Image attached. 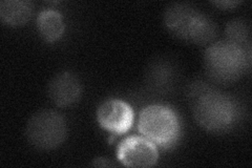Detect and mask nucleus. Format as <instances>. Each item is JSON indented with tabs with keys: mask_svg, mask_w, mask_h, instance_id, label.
<instances>
[{
	"mask_svg": "<svg viewBox=\"0 0 252 168\" xmlns=\"http://www.w3.org/2000/svg\"><path fill=\"white\" fill-rule=\"evenodd\" d=\"M37 28L46 42H55L64 33V21L62 15L54 10H44L37 17Z\"/></svg>",
	"mask_w": 252,
	"mask_h": 168,
	"instance_id": "1a4fd4ad",
	"label": "nucleus"
},
{
	"mask_svg": "<svg viewBox=\"0 0 252 168\" xmlns=\"http://www.w3.org/2000/svg\"><path fill=\"white\" fill-rule=\"evenodd\" d=\"M81 83L76 75L62 71L55 76L49 85L51 100L59 107L73 105L81 96Z\"/></svg>",
	"mask_w": 252,
	"mask_h": 168,
	"instance_id": "6e6552de",
	"label": "nucleus"
},
{
	"mask_svg": "<svg viewBox=\"0 0 252 168\" xmlns=\"http://www.w3.org/2000/svg\"><path fill=\"white\" fill-rule=\"evenodd\" d=\"M226 37L227 41L245 47L249 45L250 39V30L246 25L245 21L243 20H232L226 26Z\"/></svg>",
	"mask_w": 252,
	"mask_h": 168,
	"instance_id": "9b49d317",
	"label": "nucleus"
},
{
	"mask_svg": "<svg viewBox=\"0 0 252 168\" xmlns=\"http://www.w3.org/2000/svg\"><path fill=\"white\" fill-rule=\"evenodd\" d=\"M205 69L219 83H232L250 66V51L227 40L211 44L204 56Z\"/></svg>",
	"mask_w": 252,
	"mask_h": 168,
	"instance_id": "f03ea898",
	"label": "nucleus"
},
{
	"mask_svg": "<svg viewBox=\"0 0 252 168\" xmlns=\"http://www.w3.org/2000/svg\"><path fill=\"white\" fill-rule=\"evenodd\" d=\"M119 161L127 167H152L158 161L155 144L145 137L130 135L125 138L117 148Z\"/></svg>",
	"mask_w": 252,
	"mask_h": 168,
	"instance_id": "423d86ee",
	"label": "nucleus"
},
{
	"mask_svg": "<svg viewBox=\"0 0 252 168\" xmlns=\"http://www.w3.org/2000/svg\"><path fill=\"white\" fill-rule=\"evenodd\" d=\"M133 110L119 99H109L101 104L97 111L99 124L104 130L117 134L128 132L133 123Z\"/></svg>",
	"mask_w": 252,
	"mask_h": 168,
	"instance_id": "0eeeda50",
	"label": "nucleus"
},
{
	"mask_svg": "<svg viewBox=\"0 0 252 168\" xmlns=\"http://www.w3.org/2000/svg\"><path fill=\"white\" fill-rule=\"evenodd\" d=\"M26 134L34 147L40 150H52L65 141L67 125L57 111L44 109L37 111L29 120Z\"/></svg>",
	"mask_w": 252,
	"mask_h": 168,
	"instance_id": "39448f33",
	"label": "nucleus"
},
{
	"mask_svg": "<svg viewBox=\"0 0 252 168\" xmlns=\"http://www.w3.org/2000/svg\"><path fill=\"white\" fill-rule=\"evenodd\" d=\"M194 118L203 129L209 132H224L233 124L236 109L226 95L209 89H199L192 99Z\"/></svg>",
	"mask_w": 252,
	"mask_h": 168,
	"instance_id": "7ed1b4c3",
	"label": "nucleus"
},
{
	"mask_svg": "<svg viewBox=\"0 0 252 168\" xmlns=\"http://www.w3.org/2000/svg\"><path fill=\"white\" fill-rule=\"evenodd\" d=\"M164 23L180 39L200 45L211 42L218 32L216 23L207 15L183 2L171 3L167 7Z\"/></svg>",
	"mask_w": 252,
	"mask_h": 168,
	"instance_id": "f257e3e1",
	"label": "nucleus"
},
{
	"mask_svg": "<svg viewBox=\"0 0 252 168\" xmlns=\"http://www.w3.org/2000/svg\"><path fill=\"white\" fill-rule=\"evenodd\" d=\"M32 5L22 0H3L0 2V17L6 25L21 27L30 20Z\"/></svg>",
	"mask_w": 252,
	"mask_h": 168,
	"instance_id": "9d476101",
	"label": "nucleus"
},
{
	"mask_svg": "<svg viewBox=\"0 0 252 168\" xmlns=\"http://www.w3.org/2000/svg\"><path fill=\"white\" fill-rule=\"evenodd\" d=\"M212 3L222 10H230L238 5L240 1H214Z\"/></svg>",
	"mask_w": 252,
	"mask_h": 168,
	"instance_id": "f8f14e48",
	"label": "nucleus"
},
{
	"mask_svg": "<svg viewBox=\"0 0 252 168\" xmlns=\"http://www.w3.org/2000/svg\"><path fill=\"white\" fill-rule=\"evenodd\" d=\"M138 129L146 139L165 148L177 142L181 131L175 111L163 105H151L142 110Z\"/></svg>",
	"mask_w": 252,
	"mask_h": 168,
	"instance_id": "20e7f679",
	"label": "nucleus"
},
{
	"mask_svg": "<svg viewBox=\"0 0 252 168\" xmlns=\"http://www.w3.org/2000/svg\"><path fill=\"white\" fill-rule=\"evenodd\" d=\"M92 165L94 167H114L115 166L114 163H112L109 160L104 158L94 159V161L92 163Z\"/></svg>",
	"mask_w": 252,
	"mask_h": 168,
	"instance_id": "ddd939ff",
	"label": "nucleus"
}]
</instances>
